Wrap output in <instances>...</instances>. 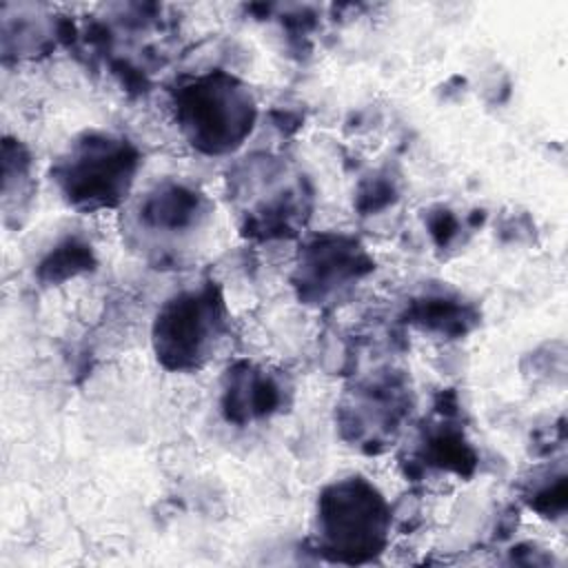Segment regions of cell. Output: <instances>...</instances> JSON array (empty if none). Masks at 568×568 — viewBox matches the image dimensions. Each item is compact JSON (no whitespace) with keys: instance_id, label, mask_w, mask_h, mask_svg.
<instances>
[{"instance_id":"6da1fadb","label":"cell","mask_w":568,"mask_h":568,"mask_svg":"<svg viewBox=\"0 0 568 568\" xmlns=\"http://www.w3.org/2000/svg\"><path fill=\"white\" fill-rule=\"evenodd\" d=\"M393 513L386 497L362 475L322 488L315 504L313 541L333 564H368L388 546Z\"/></svg>"},{"instance_id":"7a4b0ae2","label":"cell","mask_w":568,"mask_h":568,"mask_svg":"<svg viewBox=\"0 0 568 568\" xmlns=\"http://www.w3.org/2000/svg\"><path fill=\"white\" fill-rule=\"evenodd\" d=\"M140 169L138 146L115 133L84 131L51 166L62 200L78 211L115 209L129 195Z\"/></svg>"},{"instance_id":"3957f363","label":"cell","mask_w":568,"mask_h":568,"mask_svg":"<svg viewBox=\"0 0 568 568\" xmlns=\"http://www.w3.org/2000/svg\"><path fill=\"white\" fill-rule=\"evenodd\" d=\"M173 109L182 135L204 155L233 153L257 118L253 93L226 71H209L178 87Z\"/></svg>"},{"instance_id":"277c9868","label":"cell","mask_w":568,"mask_h":568,"mask_svg":"<svg viewBox=\"0 0 568 568\" xmlns=\"http://www.w3.org/2000/svg\"><path fill=\"white\" fill-rule=\"evenodd\" d=\"M229 333V311L213 282L169 297L153 320L151 342L158 362L173 373L200 371Z\"/></svg>"},{"instance_id":"5b68a950","label":"cell","mask_w":568,"mask_h":568,"mask_svg":"<svg viewBox=\"0 0 568 568\" xmlns=\"http://www.w3.org/2000/svg\"><path fill=\"white\" fill-rule=\"evenodd\" d=\"M375 268L359 240L344 233H322L308 240L295 264L293 288L304 304H331L342 300Z\"/></svg>"},{"instance_id":"8992f818","label":"cell","mask_w":568,"mask_h":568,"mask_svg":"<svg viewBox=\"0 0 568 568\" xmlns=\"http://www.w3.org/2000/svg\"><path fill=\"white\" fill-rule=\"evenodd\" d=\"M413 406L410 388L399 373H382L359 382L339 404L337 422L342 437L377 450L395 437Z\"/></svg>"},{"instance_id":"52a82bcc","label":"cell","mask_w":568,"mask_h":568,"mask_svg":"<svg viewBox=\"0 0 568 568\" xmlns=\"http://www.w3.org/2000/svg\"><path fill=\"white\" fill-rule=\"evenodd\" d=\"M213 213L211 200L195 186L164 180L155 184L135 206V231L144 244L178 246L204 229Z\"/></svg>"},{"instance_id":"ba28073f","label":"cell","mask_w":568,"mask_h":568,"mask_svg":"<svg viewBox=\"0 0 568 568\" xmlns=\"http://www.w3.org/2000/svg\"><path fill=\"white\" fill-rule=\"evenodd\" d=\"M220 404L229 422L244 426L282 410L286 386L282 377L253 362H235L224 373Z\"/></svg>"},{"instance_id":"9c48e42d","label":"cell","mask_w":568,"mask_h":568,"mask_svg":"<svg viewBox=\"0 0 568 568\" xmlns=\"http://www.w3.org/2000/svg\"><path fill=\"white\" fill-rule=\"evenodd\" d=\"M406 322L422 333L455 339L470 333L477 322V308L462 300L459 295L450 293H426L408 302L406 306Z\"/></svg>"},{"instance_id":"30bf717a","label":"cell","mask_w":568,"mask_h":568,"mask_svg":"<svg viewBox=\"0 0 568 568\" xmlns=\"http://www.w3.org/2000/svg\"><path fill=\"white\" fill-rule=\"evenodd\" d=\"M419 457L424 464L442 468V470H450L459 477L473 475V470L479 462L475 448L464 437V433L453 428L450 424H437L435 428L426 430V435L422 439Z\"/></svg>"},{"instance_id":"8fae6325","label":"cell","mask_w":568,"mask_h":568,"mask_svg":"<svg viewBox=\"0 0 568 568\" xmlns=\"http://www.w3.org/2000/svg\"><path fill=\"white\" fill-rule=\"evenodd\" d=\"M95 266V255L89 242L80 237L60 240L36 268V277L42 284H62L75 275H82Z\"/></svg>"},{"instance_id":"7c38bea8","label":"cell","mask_w":568,"mask_h":568,"mask_svg":"<svg viewBox=\"0 0 568 568\" xmlns=\"http://www.w3.org/2000/svg\"><path fill=\"white\" fill-rule=\"evenodd\" d=\"M566 475L559 473L552 479L548 477L544 484H535L528 493V504L541 517H561L566 510Z\"/></svg>"},{"instance_id":"4fadbf2b","label":"cell","mask_w":568,"mask_h":568,"mask_svg":"<svg viewBox=\"0 0 568 568\" xmlns=\"http://www.w3.org/2000/svg\"><path fill=\"white\" fill-rule=\"evenodd\" d=\"M397 197V189L395 182L386 175H375L371 180H366L359 191H357V209L364 213H375L386 209L388 204H393V200Z\"/></svg>"},{"instance_id":"5bb4252c","label":"cell","mask_w":568,"mask_h":568,"mask_svg":"<svg viewBox=\"0 0 568 568\" xmlns=\"http://www.w3.org/2000/svg\"><path fill=\"white\" fill-rule=\"evenodd\" d=\"M426 229L435 242L437 248H448L462 231V222L455 217V213L446 206L430 209L426 215Z\"/></svg>"}]
</instances>
